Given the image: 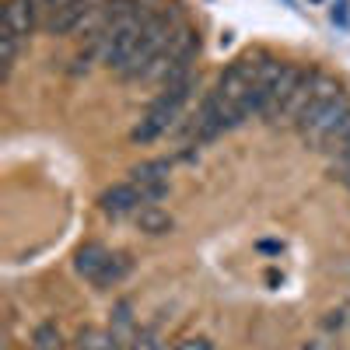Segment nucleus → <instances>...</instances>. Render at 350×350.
I'll return each mask as SVG.
<instances>
[{"label": "nucleus", "mask_w": 350, "mask_h": 350, "mask_svg": "<svg viewBox=\"0 0 350 350\" xmlns=\"http://www.w3.org/2000/svg\"><path fill=\"white\" fill-rule=\"evenodd\" d=\"M148 18L151 14L144 11V4H137V0H120V4H112L102 32L95 39H88V46H95V53H98V64H105V67H112L116 74H120L130 60V53L137 49Z\"/></svg>", "instance_id": "nucleus-1"}, {"label": "nucleus", "mask_w": 350, "mask_h": 350, "mask_svg": "<svg viewBox=\"0 0 350 350\" xmlns=\"http://www.w3.org/2000/svg\"><path fill=\"white\" fill-rule=\"evenodd\" d=\"M172 36H175V28H172L168 14H151L148 25H144V36H140L137 49L130 53L126 67L120 70V77H126V81H144V74L151 70V64L168 49Z\"/></svg>", "instance_id": "nucleus-2"}, {"label": "nucleus", "mask_w": 350, "mask_h": 350, "mask_svg": "<svg viewBox=\"0 0 350 350\" xmlns=\"http://www.w3.org/2000/svg\"><path fill=\"white\" fill-rule=\"evenodd\" d=\"M189 92H193V84L172 88V92H161L158 102H154L148 112H144L140 123L130 130V140H133V144H151V140H158L161 133H168V130L175 126V120H179V112H183Z\"/></svg>", "instance_id": "nucleus-3"}, {"label": "nucleus", "mask_w": 350, "mask_h": 350, "mask_svg": "<svg viewBox=\"0 0 350 350\" xmlns=\"http://www.w3.org/2000/svg\"><path fill=\"white\" fill-rule=\"evenodd\" d=\"M36 25H42V0H8L4 4V28L21 42L32 36Z\"/></svg>", "instance_id": "nucleus-4"}, {"label": "nucleus", "mask_w": 350, "mask_h": 350, "mask_svg": "<svg viewBox=\"0 0 350 350\" xmlns=\"http://www.w3.org/2000/svg\"><path fill=\"white\" fill-rule=\"evenodd\" d=\"M308 70H301L298 64H284L280 67V74H277V81H273V88H270V98H267V109H262V120H270V123H277V116H280V109L287 105V98H291V92L301 84V77H305Z\"/></svg>", "instance_id": "nucleus-5"}, {"label": "nucleus", "mask_w": 350, "mask_h": 350, "mask_svg": "<svg viewBox=\"0 0 350 350\" xmlns=\"http://www.w3.org/2000/svg\"><path fill=\"white\" fill-rule=\"evenodd\" d=\"M336 95H340V81H336V77H329V74H319V70H315L308 105H305V112H301V120L295 123V126H298V133H301L305 126H312V123L319 120V116H323V109H326Z\"/></svg>", "instance_id": "nucleus-6"}, {"label": "nucleus", "mask_w": 350, "mask_h": 350, "mask_svg": "<svg viewBox=\"0 0 350 350\" xmlns=\"http://www.w3.org/2000/svg\"><path fill=\"white\" fill-rule=\"evenodd\" d=\"M98 207H102V214H109V217H123V214H137V211L144 207V196H140V189L126 179V183H120V186L105 189L102 200H98Z\"/></svg>", "instance_id": "nucleus-7"}, {"label": "nucleus", "mask_w": 350, "mask_h": 350, "mask_svg": "<svg viewBox=\"0 0 350 350\" xmlns=\"http://www.w3.org/2000/svg\"><path fill=\"white\" fill-rule=\"evenodd\" d=\"M109 249L102 245V242H88V245H81L77 249V256H74V270L84 277V280H98V273L105 270V262H109Z\"/></svg>", "instance_id": "nucleus-8"}, {"label": "nucleus", "mask_w": 350, "mask_h": 350, "mask_svg": "<svg viewBox=\"0 0 350 350\" xmlns=\"http://www.w3.org/2000/svg\"><path fill=\"white\" fill-rule=\"evenodd\" d=\"M133 221H137V228L144 231V235H168V231L175 228L172 214L161 211L158 203H154V207H140V211L133 214Z\"/></svg>", "instance_id": "nucleus-9"}, {"label": "nucleus", "mask_w": 350, "mask_h": 350, "mask_svg": "<svg viewBox=\"0 0 350 350\" xmlns=\"http://www.w3.org/2000/svg\"><path fill=\"white\" fill-rule=\"evenodd\" d=\"M168 172H172V165L165 158H154V161L137 165L130 172V183H137V186H168Z\"/></svg>", "instance_id": "nucleus-10"}, {"label": "nucleus", "mask_w": 350, "mask_h": 350, "mask_svg": "<svg viewBox=\"0 0 350 350\" xmlns=\"http://www.w3.org/2000/svg\"><path fill=\"white\" fill-rule=\"evenodd\" d=\"M130 270H133V259H130L126 252H112V256H109V262H105V270H102V273H98V280H95V287H98V291L116 287L120 280H126V277H130Z\"/></svg>", "instance_id": "nucleus-11"}, {"label": "nucleus", "mask_w": 350, "mask_h": 350, "mask_svg": "<svg viewBox=\"0 0 350 350\" xmlns=\"http://www.w3.org/2000/svg\"><path fill=\"white\" fill-rule=\"evenodd\" d=\"M77 350H120V336L105 329H81Z\"/></svg>", "instance_id": "nucleus-12"}, {"label": "nucleus", "mask_w": 350, "mask_h": 350, "mask_svg": "<svg viewBox=\"0 0 350 350\" xmlns=\"http://www.w3.org/2000/svg\"><path fill=\"white\" fill-rule=\"evenodd\" d=\"M18 49H21V39L4 28V32H0V64H4V67H0V74H4V77L11 74V67L18 60Z\"/></svg>", "instance_id": "nucleus-13"}, {"label": "nucleus", "mask_w": 350, "mask_h": 350, "mask_svg": "<svg viewBox=\"0 0 350 350\" xmlns=\"http://www.w3.org/2000/svg\"><path fill=\"white\" fill-rule=\"evenodd\" d=\"M32 343H36V350H60V343H64V336H60V329H56L53 323H42V326L36 329V336H32Z\"/></svg>", "instance_id": "nucleus-14"}, {"label": "nucleus", "mask_w": 350, "mask_h": 350, "mask_svg": "<svg viewBox=\"0 0 350 350\" xmlns=\"http://www.w3.org/2000/svg\"><path fill=\"white\" fill-rule=\"evenodd\" d=\"M172 350H214L211 347V340H203V336H186V340H179Z\"/></svg>", "instance_id": "nucleus-15"}, {"label": "nucleus", "mask_w": 350, "mask_h": 350, "mask_svg": "<svg viewBox=\"0 0 350 350\" xmlns=\"http://www.w3.org/2000/svg\"><path fill=\"white\" fill-rule=\"evenodd\" d=\"M74 0H42V21L49 18V14H56V11H64V8H70Z\"/></svg>", "instance_id": "nucleus-16"}, {"label": "nucleus", "mask_w": 350, "mask_h": 350, "mask_svg": "<svg viewBox=\"0 0 350 350\" xmlns=\"http://www.w3.org/2000/svg\"><path fill=\"white\" fill-rule=\"evenodd\" d=\"M343 315H347V312H329V315L323 319V326H326V329H340V326L347 323V319H343Z\"/></svg>", "instance_id": "nucleus-17"}]
</instances>
